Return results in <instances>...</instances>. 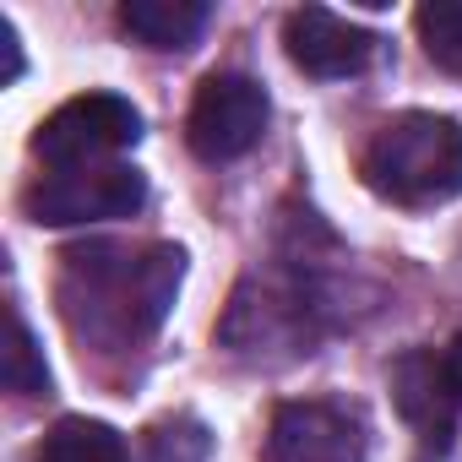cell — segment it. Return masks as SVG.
Returning <instances> with one entry per match:
<instances>
[{
  "label": "cell",
  "mask_w": 462,
  "mask_h": 462,
  "mask_svg": "<svg viewBox=\"0 0 462 462\" xmlns=\"http://www.w3.org/2000/svg\"><path fill=\"white\" fill-rule=\"evenodd\" d=\"M440 370H446V386H451V397H457V408H462V332H457L451 348L440 354Z\"/></svg>",
  "instance_id": "obj_14"
},
{
  "label": "cell",
  "mask_w": 462,
  "mask_h": 462,
  "mask_svg": "<svg viewBox=\"0 0 462 462\" xmlns=\"http://www.w3.org/2000/svg\"><path fill=\"white\" fill-rule=\"evenodd\" d=\"M392 386H397V408L424 430V435H446L451 430V386H446V370H440V354H408L397 370H392Z\"/></svg>",
  "instance_id": "obj_9"
},
{
  "label": "cell",
  "mask_w": 462,
  "mask_h": 462,
  "mask_svg": "<svg viewBox=\"0 0 462 462\" xmlns=\"http://www.w3.org/2000/svg\"><path fill=\"white\" fill-rule=\"evenodd\" d=\"M375 33L354 28L348 17L327 12V6H300L289 12L283 23V50L289 60L305 71V77H321V82H337V77H359L370 60H375Z\"/></svg>",
  "instance_id": "obj_7"
},
{
  "label": "cell",
  "mask_w": 462,
  "mask_h": 462,
  "mask_svg": "<svg viewBox=\"0 0 462 462\" xmlns=\"http://www.w3.org/2000/svg\"><path fill=\"white\" fill-rule=\"evenodd\" d=\"M359 174L381 201H397V207L451 201L462 196V125L446 115L408 109L365 142Z\"/></svg>",
  "instance_id": "obj_2"
},
{
  "label": "cell",
  "mask_w": 462,
  "mask_h": 462,
  "mask_svg": "<svg viewBox=\"0 0 462 462\" xmlns=\"http://www.w3.org/2000/svg\"><path fill=\"white\" fill-rule=\"evenodd\" d=\"M39 462H131V451H125L120 430H109L98 419H60L44 435Z\"/></svg>",
  "instance_id": "obj_10"
},
{
  "label": "cell",
  "mask_w": 462,
  "mask_h": 462,
  "mask_svg": "<svg viewBox=\"0 0 462 462\" xmlns=\"http://www.w3.org/2000/svg\"><path fill=\"white\" fill-rule=\"evenodd\" d=\"M136 142H142V115H136L131 98H120V93H82V98L60 104L39 125L33 152L50 169H88V163H109L115 152H125Z\"/></svg>",
  "instance_id": "obj_3"
},
{
  "label": "cell",
  "mask_w": 462,
  "mask_h": 462,
  "mask_svg": "<svg viewBox=\"0 0 462 462\" xmlns=\"http://www.w3.org/2000/svg\"><path fill=\"white\" fill-rule=\"evenodd\" d=\"M6 386L17 397H39L50 386V365H44V348L33 343L28 321L12 316V337H6Z\"/></svg>",
  "instance_id": "obj_12"
},
{
  "label": "cell",
  "mask_w": 462,
  "mask_h": 462,
  "mask_svg": "<svg viewBox=\"0 0 462 462\" xmlns=\"http://www.w3.org/2000/svg\"><path fill=\"white\" fill-rule=\"evenodd\" d=\"M207 17H212L207 0H125L120 6V28L147 50H190Z\"/></svg>",
  "instance_id": "obj_8"
},
{
  "label": "cell",
  "mask_w": 462,
  "mask_h": 462,
  "mask_svg": "<svg viewBox=\"0 0 462 462\" xmlns=\"http://www.w3.org/2000/svg\"><path fill=\"white\" fill-rule=\"evenodd\" d=\"M147 201V180L131 163H88V169H55L39 185H28L23 207L44 228L66 223H104V217H131Z\"/></svg>",
  "instance_id": "obj_4"
},
{
  "label": "cell",
  "mask_w": 462,
  "mask_h": 462,
  "mask_svg": "<svg viewBox=\"0 0 462 462\" xmlns=\"http://www.w3.org/2000/svg\"><path fill=\"white\" fill-rule=\"evenodd\" d=\"M267 462H365V430L337 402H283L273 413Z\"/></svg>",
  "instance_id": "obj_6"
},
{
  "label": "cell",
  "mask_w": 462,
  "mask_h": 462,
  "mask_svg": "<svg viewBox=\"0 0 462 462\" xmlns=\"http://www.w3.org/2000/svg\"><path fill=\"white\" fill-rule=\"evenodd\" d=\"M413 28H419V44L424 55L462 82V0H430V6L413 12Z\"/></svg>",
  "instance_id": "obj_11"
},
{
  "label": "cell",
  "mask_w": 462,
  "mask_h": 462,
  "mask_svg": "<svg viewBox=\"0 0 462 462\" xmlns=\"http://www.w3.org/2000/svg\"><path fill=\"white\" fill-rule=\"evenodd\" d=\"M267 131V93L262 82L240 77V71H212L201 77L196 98H190V120H185V142L196 158L207 163H235L245 158Z\"/></svg>",
  "instance_id": "obj_5"
},
{
  "label": "cell",
  "mask_w": 462,
  "mask_h": 462,
  "mask_svg": "<svg viewBox=\"0 0 462 462\" xmlns=\"http://www.w3.org/2000/svg\"><path fill=\"white\" fill-rule=\"evenodd\" d=\"M0 55H6V71H0V82H17L23 77V44H17V28L0 17Z\"/></svg>",
  "instance_id": "obj_13"
},
{
  "label": "cell",
  "mask_w": 462,
  "mask_h": 462,
  "mask_svg": "<svg viewBox=\"0 0 462 462\" xmlns=\"http://www.w3.org/2000/svg\"><path fill=\"white\" fill-rule=\"evenodd\" d=\"M185 256L174 245H147V251H120V245H93L66 256V316L82 321L93 337H142L152 332L180 289Z\"/></svg>",
  "instance_id": "obj_1"
}]
</instances>
